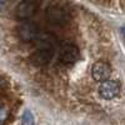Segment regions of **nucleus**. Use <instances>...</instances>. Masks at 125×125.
Returning <instances> with one entry per match:
<instances>
[{"label": "nucleus", "instance_id": "6", "mask_svg": "<svg viewBox=\"0 0 125 125\" xmlns=\"http://www.w3.org/2000/svg\"><path fill=\"white\" fill-rule=\"evenodd\" d=\"M36 44L39 46V49H44V50H53L56 46V36L50 34V33H44V34H40L38 40H36Z\"/></svg>", "mask_w": 125, "mask_h": 125}, {"label": "nucleus", "instance_id": "2", "mask_svg": "<svg viewBox=\"0 0 125 125\" xmlns=\"http://www.w3.org/2000/svg\"><path fill=\"white\" fill-rule=\"evenodd\" d=\"M90 73H91V78L94 80L104 83V81L109 80V76L111 74V69H110V66L106 64V62L96 61V62L93 64Z\"/></svg>", "mask_w": 125, "mask_h": 125}, {"label": "nucleus", "instance_id": "9", "mask_svg": "<svg viewBox=\"0 0 125 125\" xmlns=\"http://www.w3.org/2000/svg\"><path fill=\"white\" fill-rule=\"evenodd\" d=\"M21 125H35V120L34 116L29 110H26L23 114V118H21Z\"/></svg>", "mask_w": 125, "mask_h": 125}, {"label": "nucleus", "instance_id": "1", "mask_svg": "<svg viewBox=\"0 0 125 125\" xmlns=\"http://www.w3.org/2000/svg\"><path fill=\"white\" fill-rule=\"evenodd\" d=\"M19 36L24 41H36L40 33H39V28L36 24L30 23V21H25L18 29Z\"/></svg>", "mask_w": 125, "mask_h": 125}, {"label": "nucleus", "instance_id": "5", "mask_svg": "<svg viewBox=\"0 0 125 125\" xmlns=\"http://www.w3.org/2000/svg\"><path fill=\"white\" fill-rule=\"evenodd\" d=\"M46 16L53 24H64L69 19V15L66 13V10L62 9V8H59V6L49 8L48 13H46Z\"/></svg>", "mask_w": 125, "mask_h": 125}, {"label": "nucleus", "instance_id": "8", "mask_svg": "<svg viewBox=\"0 0 125 125\" xmlns=\"http://www.w3.org/2000/svg\"><path fill=\"white\" fill-rule=\"evenodd\" d=\"M51 51L50 50H44V49H38L35 53L31 54L30 56V60L33 61V64L35 65H45L50 61L51 59Z\"/></svg>", "mask_w": 125, "mask_h": 125}, {"label": "nucleus", "instance_id": "12", "mask_svg": "<svg viewBox=\"0 0 125 125\" xmlns=\"http://www.w3.org/2000/svg\"><path fill=\"white\" fill-rule=\"evenodd\" d=\"M123 36H124V39H125V29H123Z\"/></svg>", "mask_w": 125, "mask_h": 125}, {"label": "nucleus", "instance_id": "10", "mask_svg": "<svg viewBox=\"0 0 125 125\" xmlns=\"http://www.w3.org/2000/svg\"><path fill=\"white\" fill-rule=\"evenodd\" d=\"M8 116H9L8 109H6L4 105H1V104H0V124H3V123L8 119Z\"/></svg>", "mask_w": 125, "mask_h": 125}, {"label": "nucleus", "instance_id": "4", "mask_svg": "<svg viewBox=\"0 0 125 125\" xmlns=\"http://www.w3.org/2000/svg\"><path fill=\"white\" fill-rule=\"evenodd\" d=\"M79 56V51L75 45L73 44H64L59 50V58L64 64H73L75 62Z\"/></svg>", "mask_w": 125, "mask_h": 125}, {"label": "nucleus", "instance_id": "11", "mask_svg": "<svg viewBox=\"0 0 125 125\" xmlns=\"http://www.w3.org/2000/svg\"><path fill=\"white\" fill-rule=\"evenodd\" d=\"M6 5H8L6 1H0V10H4L6 8Z\"/></svg>", "mask_w": 125, "mask_h": 125}, {"label": "nucleus", "instance_id": "7", "mask_svg": "<svg viewBox=\"0 0 125 125\" xmlns=\"http://www.w3.org/2000/svg\"><path fill=\"white\" fill-rule=\"evenodd\" d=\"M35 11V4L31 1H21L19 3L15 9V15L19 19H28Z\"/></svg>", "mask_w": 125, "mask_h": 125}, {"label": "nucleus", "instance_id": "3", "mask_svg": "<svg viewBox=\"0 0 125 125\" xmlns=\"http://www.w3.org/2000/svg\"><path fill=\"white\" fill-rule=\"evenodd\" d=\"M99 95L105 99V100H110V99H114L115 96H118V94L120 91V86L116 81L114 80H106L100 84L99 86Z\"/></svg>", "mask_w": 125, "mask_h": 125}]
</instances>
